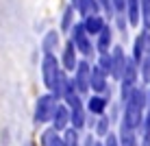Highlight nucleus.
Masks as SVG:
<instances>
[{
	"label": "nucleus",
	"instance_id": "obj_1",
	"mask_svg": "<svg viewBox=\"0 0 150 146\" xmlns=\"http://www.w3.org/2000/svg\"><path fill=\"white\" fill-rule=\"evenodd\" d=\"M59 107V100L52 94H44L37 98V105H35V122H48L54 118V111Z\"/></svg>",
	"mask_w": 150,
	"mask_h": 146
},
{
	"label": "nucleus",
	"instance_id": "obj_2",
	"mask_svg": "<svg viewBox=\"0 0 150 146\" xmlns=\"http://www.w3.org/2000/svg\"><path fill=\"white\" fill-rule=\"evenodd\" d=\"M61 76V70H59V61H57L54 55H44V61H41V79H44V85L52 92V87L57 85Z\"/></svg>",
	"mask_w": 150,
	"mask_h": 146
},
{
	"label": "nucleus",
	"instance_id": "obj_3",
	"mask_svg": "<svg viewBox=\"0 0 150 146\" xmlns=\"http://www.w3.org/2000/svg\"><path fill=\"white\" fill-rule=\"evenodd\" d=\"M74 87L79 94H85L87 90H91V66L87 61H81L79 68L74 72Z\"/></svg>",
	"mask_w": 150,
	"mask_h": 146
},
{
	"label": "nucleus",
	"instance_id": "obj_4",
	"mask_svg": "<svg viewBox=\"0 0 150 146\" xmlns=\"http://www.w3.org/2000/svg\"><path fill=\"white\" fill-rule=\"evenodd\" d=\"M72 44H74V48L83 53L85 57L91 55V41H89V35H87V31L83 24H74V28H72Z\"/></svg>",
	"mask_w": 150,
	"mask_h": 146
},
{
	"label": "nucleus",
	"instance_id": "obj_5",
	"mask_svg": "<svg viewBox=\"0 0 150 146\" xmlns=\"http://www.w3.org/2000/svg\"><path fill=\"white\" fill-rule=\"evenodd\" d=\"M124 66H126L124 50H122V48H115V50L111 53V76H113V79H122Z\"/></svg>",
	"mask_w": 150,
	"mask_h": 146
},
{
	"label": "nucleus",
	"instance_id": "obj_6",
	"mask_svg": "<svg viewBox=\"0 0 150 146\" xmlns=\"http://www.w3.org/2000/svg\"><path fill=\"white\" fill-rule=\"evenodd\" d=\"M70 122H72L70 107H68V105H61V103H59V107H57V111H54V118H52V129H57V131H63Z\"/></svg>",
	"mask_w": 150,
	"mask_h": 146
},
{
	"label": "nucleus",
	"instance_id": "obj_7",
	"mask_svg": "<svg viewBox=\"0 0 150 146\" xmlns=\"http://www.w3.org/2000/svg\"><path fill=\"white\" fill-rule=\"evenodd\" d=\"M61 66H63V70H68V72H76V68H79V63H76V48H74L72 41L65 46L63 55H61Z\"/></svg>",
	"mask_w": 150,
	"mask_h": 146
},
{
	"label": "nucleus",
	"instance_id": "obj_8",
	"mask_svg": "<svg viewBox=\"0 0 150 146\" xmlns=\"http://www.w3.org/2000/svg\"><path fill=\"white\" fill-rule=\"evenodd\" d=\"M91 90L96 92H109L107 90V72H102L98 66H91Z\"/></svg>",
	"mask_w": 150,
	"mask_h": 146
},
{
	"label": "nucleus",
	"instance_id": "obj_9",
	"mask_svg": "<svg viewBox=\"0 0 150 146\" xmlns=\"http://www.w3.org/2000/svg\"><path fill=\"white\" fill-rule=\"evenodd\" d=\"M83 26H85L87 35H100V31L105 28L107 24H105V20H102L100 15H89V18H85Z\"/></svg>",
	"mask_w": 150,
	"mask_h": 146
},
{
	"label": "nucleus",
	"instance_id": "obj_10",
	"mask_svg": "<svg viewBox=\"0 0 150 146\" xmlns=\"http://www.w3.org/2000/svg\"><path fill=\"white\" fill-rule=\"evenodd\" d=\"M126 20L135 26L139 24V13H142V0H126Z\"/></svg>",
	"mask_w": 150,
	"mask_h": 146
},
{
	"label": "nucleus",
	"instance_id": "obj_11",
	"mask_svg": "<svg viewBox=\"0 0 150 146\" xmlns=\"http://www.w3.org/2000/svg\"><path fill=\"white\" fill-rule=\"evenodd\" d=\"M107 103H109V96H91L89 100H87V109H89L91 113L102 116L105 109H107Z\"/></svg>",
	"mask_w": 150,
	"mask_h": 146
},
{
	"label": "nucleus",
	"instance_id": "obj_12",
	"mask_svg": "<svg viewBox=\"0 0 150 146\" xmlns=\"http://www.w3.org/2000/svg\"><path fill=\"white\" fill-rule=\"evenodd\" d=\"M109 46H111V26H105L98 35V41H96V48L100 55H107L109 53Z\"/></svg>",
	"mask_w": 150,
	"mask_h": 146
},
{
	"label": "nucleus",
	"instance_id": "obj_13",
	"mask_svg": "<svg viewBox=\"0 0 150 146\" xmlns=\"http://www.w3.org/2000/svg\"><path fill=\"white\" fill-rule=\"evenodd\" d=\"M59 46V33L57 31H48L46 33L44 41H41V50H44V55H52V50Z\"/></svg>",
	"mask_w": 150,
	"mask_h": 146
},
{
	"label": "nucleus",
	"instance_id": "obj_14",
	"mask_svg": "<svg viewBox=\"0 0 150 146\" xmlns=\"http://www.w3.org/2000/svg\"><path fill=\"white\" fill-rule=\"evenodd\" d=\"M120 146H137L135 131L128 129V127H124V124H122V129H120Z\"/></svg>",
	"mask_w": 150,
	"mask_h": 146
},
{
	"label": "nucleus",
	"instance_id": "obj_15",
	"mask_svg": "<svg viewBox=\"0 0 150 146\" xmlns=\"http://www.w3.org/2000/svg\"><path fill=\"white\" fill-rule=\"evenodd\" d=\"M59 140H61V135H59L57 129H46L41 133V146H54Z\"/></svg>",
	"mask_w": 150,
	"mask_h": 146
},
{
	"label": "nucleus",
	"instance_id": "obj_16",
	"mask_svg": "<svg viewBox=\"0 0 150 146\" xmlns=\"http://www.w3.org/2000/svg\"><path fill=\"white\" fill-rule=\"evenodd\" d=\"M109 122H111V118L102 116V118H100V120H98V122H96L94 135H102V137H107V135H109Z\"/></svg>",
	"mask_w": 150,
	"mask_h": 146
},
{
	"label": "nucleus",
	"instance_id": "obj_17",
	"mask_svg": "<svg viewBox=\"0 0 150 146\" xmlns=\"http://www.w3.org/2000/svg\"><path fill=\"white\" fill-rule=\"evenodd\" d=\"M72 20H74V7H68V9H65V13H63V22H61V28H63V31H72V28H74Z\"/></svg>",
	"mask_w": 150,
	"mask_h": 146
},
{
	"label": "nucleus",
	"instance_id": "obj_18",
	"mask_svg": "<svg viewBox=\"0 0 150 146\" xmlns=\"http://www.w3.org/2000/svg\"><path fill=\"white\" fill-rule=\"evenodd\" d=\"M63 142H65V146H81V142H79V131H76V129H68L65 135H63Z\"/></svg>",
	"mask_w": 150,
	"mask_h": 146
},
{
	"label": "nucleus",
	"instance_id": "obj_19",
	"mask_svg": "<svg viewBox=\"0 0 150 146\" xmlns=\"http://www.w3.org/2000/svg\"><path fill=\"white\" fill-rule=\"evenodd\" d=\"M139 72H142L144 81L150 83V55H146V57H144V61L139 63Z\"/></svg>",
	"mask_w": 150,
	"mask_h": 146
},
{
	"label": "nucleus",
	"instance_id": "obj_20",
	"mask_svg": "<svg viewBox=\"0 0 150 146\" xmlns=\"http://www.w3.org/2000/svg\"><path fill=\"white\" fill-rule=\"evenodd\" d=\"M142 133L144 135H150V111L144 116V122H142Z\"/></svg>",
	"mask_w": 150,
	"mask_h": 146
},
{
	"label": "nucleus",
	"instance_id": "obj_21",
	"mask_svg": "<svg viewBox=\"0 0 150 146\" xmlns=\"http://www.w3.org/2000/svg\"><path fill=\"white\" fill-rule=\"evenodd\" d=\"M105 146H120V140H117L113 133H109V135L105 137Z\"/></svg>",
	"mask_w": 150,
	"mask_h": 146
},
{
	"label": "nucleus",
	"instance_id": "obj_22",
	"mask_svg": "<svg viewBox=\"0 0 150 146\" xmlns=\"http://www.w3.org/2000/svg\"><path fill=\"white\" fill-rule=\"evenodd\" d=\"M148 100H150V94H148Z\"/></svg>",
	"mask_w": 150,
	"mask_h": 146
}]
</instances>
